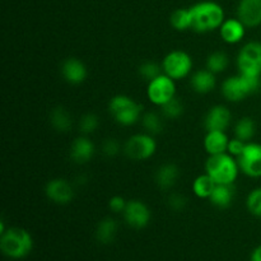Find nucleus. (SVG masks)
Masks as SVG:
<instances>
[{
	"label": "nucleus",
	"instance_id": "obj_33",
	"mask_svg": "<svg viewBox=\"0 0 261 261\" xmlns=\"http://www.w3.org/2000/svg\"><path fill=\"white\" fill-rule=\"evenodd\" d=\"M245 145H246V142L239 139V138H234V139L229 140L228 148H227V153H229L232 157H234L237 160V158L241 155V153L244 152Z\"/></svg>",
	"mask_w": 261,
	"mask_h": 261
},
{
	"label": "nucleus",
	"instance_id": "obj_7",
	"mask_svg": "<svg viewBox=\"0 0 261 261\" xmlns=\"http://www.w3.org/2000/svg\"><path fill=\"white\" fill-rule=\"evenodd\" d=\"M237 68L241 74L261 76V42L245 43L237 56Z\"/></svg>",
	"mask_w": 261,
	"mask_h": 261
},
{
	"label": "nucleus",
	"instance_id": "obj_9",
	"mask_svg": "<svg viewBox=\"0 0 261 261\" xmlns=\"http://www.w3.org/2000/svg\"><path fill=\"white\" fill-rule=\"evenodd\" d=\"M176 81L162 73L157 78L148 82L147 96L148 99L155 106H163L166 102L176 96Z\"/></svg>",
	"mask_w": 261,
	"mask_h": 261
},
{
	"label": "nucleus",
	"instance_id": "obj_37",
	"mask_svg": "<svg viewBox=\"0 0 261 261\" xmlns=\"http://www.w3.org/2000/svg\"><path fill=\"white\" fill-rule=\"evenodd\" d=\"M250 261H261V245H259L257 247H255L254 251L251 252Z\"/></svg>",
	"mask_w": 261,
	"mask_h": 261
},
{
	"label": "nucleus",
	"instance_id": "obj_20",
	"mask_svg": "<svg viewBox=\"0 0 261 261\" xmlns=\"http://www.w3.org/2000/svg\"><path fill=\"white\" fill-rule=\"evenodd\" d=\"M234 191L236 189H234L233 184H217L209 200L217 208L226 209L233 201Z\"/></svg>",
	"mask_w": 261,
	"mask_h": 261
},
{
	"label": "nucleus",
	"instance_id": "obj_27",
	"mask_svg": "<svg viewBox=\"0 0 261 261\" xmlns=\"http://www.w3.org/2000/svg\"><path fill=\"white\" fill-rule=\"evenodd\" d=\"M228 66V56L222 51H214L206 59V69L212 73L219 74L224 71Z\"/></svg>",
	"mask_w": 261,
	"mask_h": 261
},
{
	"label": "nucleus",
	"instance_id": "obj_28",
	"mask_svg": "<svg viewBox=\"0 0 261 261\" xmlns=\"http://www.w3.org/2000/svg\"><path fill=\"white\" fill-rule=\"evenodd\" d=\"M142 124L144 126L145 132L150 135L160 134L163 130V121L162 117L157 112H145L142 116Z\"/></svg>",
	"mask_w": 261,
	"mask_h": 261
},
{
	"label": "nucleus",
	"instance_id": "obj_6",
	"mask_svg": "<svg viewBox=\"0 0 261 261\" xmlns=\"http://www.w3.org/2000/svg\"><path fill=\"white\" fill-rule=\"evenodd\" d=\"M162 70L173 81H180L186 78L193 70V59L185 51L173 50L163 59Z\"/></svg>",
	"mask_w": 261,
	"mask_h": 261
},
{
	"label": "nucleus",
	"instance_id": "obj_4",
	"mask_svg": "<svg viewBox=\"0 0 261 261\" xmlns=\"http://www.w3.org/2000/svg\"><path fill=\"white\" fill-rule=\"evenodd\" d=\"M261 87V76L239 75L229 76L222 83V94L231 102H240L257 92Z\"/></svg>",
	"mask_w": 261,
	"mask_h": 261
},
{
	"label": "nucleus",
	"instance_id": "obj_25",
	"mask_svg": "<svg viewBox=\"0 0 261 261\" xmlns=\"http://www.w3.org/2000/svg\"><path fill=\"white\" fill-rule=\"evenodd\" d=\"M256 125L251 117H242L234 125V135L244 142H250L255 137Z\"/></svg>",
	"mask_w": 261,
	"mask_h": 261
},
{
	"label": "nucleus",
	"instance_id": "obj_23",
	"mask_svg": "<svg viewBox=\"0 0 261 261\" xmlns=\"http://www.w3.org/2000/svg\"><path fill=\"white\" fill-rule=\"evenodd\" d=\"M216 185L217 184L214 182L213 178H212L208 173H204V175L198 176V177L194 180L193 191L198 198L209 199L211 198L212 193H213L214 188H216Z\"/></svg>",
	"mask_w": 261,
	"mask_h": 261
},
{
	"label": "nucleus",
	"instance_id": "obj_31",
	"mask_svg": "<svg viewBox=\"0 0 261 261\" xmlns=\"http://www.w3.org/2000/svg\"><path fill=\"white\" fill-rule=\"evenodd\" d=\"M162 66L158 65L157 63H153V61H145L142 65L139 66V74L142 78H144L145 81L150 82L152 79L157 78L158 75L162 74Z\"/></svg>",
	"mask_w": 261,
	"mask_h": 261
},
{
	"label": "nucleus",
	"instance_id": "obj_22",
	"mask_svg": "<svg viewBox=\"0 0 261 261\" xmlns=\"http://www.w3.org/2000/svg\"><path fill=\"white\" fill-rule=\"evenodd\" d=\"M117 233V224L112 218H105L98 223L96 229V239L101 244H111Z\"/></svg>",
	"mask_w": 261,
	"mask_h": 261
},
{
	"label": "nucleus",
	"instance_id": "obj_29",
	"mask_svg": "<svg viewBox=\"0 0 261 261\" xmlns=\"http://www.w3.org/2000/svg\"><path fill=\"white\" fill-rule=\"evenodd\" d=\"M162 110V115L167 119H177L184 114V105L177 97H173L168 102H166L163 106H161Z\"/></svg>",
	"mask_w": 261,
	"mask_h": 261
},
{
	"label": "nucleus",
	"instance_id": "obj_24",
	"mask_svg": "<svg viewBox=\"0 0 261 261\" xmlns=\"http://www.w3.org/2000/svg\"><path fill=\"white\" fill-rule=\"evenodd\" d=\"M50 121L51 125L55 127L58 132L65 133L70 130L73 121H71V116L64 107H55L50 114Z\"/></svg>",
	"mask_w": 261,
	"mask_h": 261
},
{
	"label": "nucleus",
	"instance_id": "obj_36",
	"mask_svg": "<svg viewBox=\"0 0 261 261\" xmlns=\"http://www.w3.org/2000/svg\"><path fill=\"white\" fill-rule=\"evenodd\" d=\"M126 204L127 201L125 200L122 196H112L111 199H110L109 201V208L111 209L112 212H115V213H121V212L125 211V208H126Z\"/></svg>",
	"mask_w": 261,
	"mask_h": 261
},
{
	"label": "nucleus",
	"instance_id": "obj_32",
	"mask_svg": "<svg viewBox=\"0 0 261 261\" xmlns=\"http://www.w3.org/2000/svg\"><path fill=\"white\" fill-rule=\"evenodd\" d=\"M98 117L96 115L86 114L84 116H82L81 121H79V129H81V132L84 135H88L96 132V129L98 127Z\"/></svg>",
	"mask_w": 261,
	"mask_h": 261
},
{
	"label": "nucleus",
	"instance_id": "obj_18",
	"mask_svg": "<svg viewBox=\"0 0 261 261\" xmlns=\"http://www.w3.org/2000/svg\"><path fill=\"white\" fill-rule=\"evenodd\" d=\"M229 139L224 132H219V130H212V132H206L205 138H204V148H205L206 153L209 155L222 154V153H227V148H228Z\"/></svg>",
	"mask_w": 261,
	"mask_h": 261
},
{
	"label": "nucleus",
	"instance_id": "obj_19",
	"mask_svg": "<svg viewBox=\"0 0 261 261\" xmlns=\"http://www.w3.org/2000/svg\"><path fill=\"white\" fill-rule=\"evenodd\" d=\"M191 88L199 94H206L216 87V74L208 69H201L195 71L190 79Z\"/></svg>",
	"mask_w": 261,
	"mask_h": 261
},
{
	"label": "nucleus",
	"instance_id": "obj_10",
	"mask_svg": "<svg viewBox=\"0 0 261 261\" xmlns=\"http://www.w3.org/2000/svg\"><path fill=\"white\" fill-rule=\"evenodd\" d=\"M240 171L252 178L261 177V144L247 142L244 152L237 158Z\"/></svg>",
	"mask_w": 261,
	"mask_h": 261
},
{
	"label": "nucleus",
	"instance_id": "obj_16",
	"mask_svg": "<svg viewBox=\"0 0 261 261\" xmlns=\"http://www.w3.org/2000/svg\"><path fill=\"white\" fill-rule=\"evenodd\" d=\"M246 28V25L239 18H229V19H224V22L222 23L219 27V33L224 42L234 45L244 40Z\"/></svg>",
	"mask_w": 261,
	"mask_h": 261
},
{
	"label": "nucleus",
	"instance_id": "obj_2",
	"mask_svg": "<svg viewBox=\"0 0 261 261\" xmlns=\"http://www.w3.org/2000/svg\"><path fill=\"white\" fill-rule=\"evenodd\" d=\"M33 249V239L28 231L19 227H10L0 234V250L13 260L24 259Z\"/></svg>",
	"mask_w": 261,
	"mask_h": 261
},
{
	"label": "nucleus",
	"instance_id": "obj_12",
	"mask_svg": "<svg viewBox=\"0 0 261 261\" xmlns=\"http://www.w3.org/2000/svg\"><path fill=\"white\" fill-rule=\"evenodd\" d=\"M45 193L46 196L56 204H68L74 198L73 186L64 178H54L48 181Z\"/></svg>",
	"mask_w": 261,
	"mask_h": 261
},
{
	"label": "nucleus",
	"instance_id": "obj_30",
	"mask_svg": "<svg viewBox=\"0 0 261 261\" xmlns=\"http://www.w3.org/2000/svg\"><path fill=\"white\" fill-rule=\"evenodd\" d=\"M246 206L247 211L252 216L261 218V188H256L250 191L246 199Z\"/></svg>",
	"mask_w": 261,
	"mask_h": 261
},
{
	"label": "nucleus",
	"instance_id": "obj_13",
	"mask_svg": "<svg viewBox=\"0 0 261 261\" xmlns=\"http://www.w3.org/2000/svg\"><path fill=\"white\" fill-rule=\"evenodd\" d=\"M237 18L247 28L261 24V0H240L237 7Z\"/></svg>",
	"mask_w": 261,
	"mask_h": 261
},
{
	"label": "nucleus",
	"instance_id": "obj_34",
	"mask_svg": "<svg viewBox=\"0 0 261 261\" xmlns=\"http://www.w3.org/2000/svg\"><path fill=\"white\" fill-rule=\"evenodd\" d=\"M168 205H170L171 209L176 212L182 211L186 205V198L178 193L171 194V196L168 198Z\"/></svg>",
	"mask_w": 261,
	"mask_h": 261
},
{
	"label": "nucleus",
	"instance_id": "obj_15",
	"mask_svg": "<svg viewBox=\"0 0 261 261\" xmlns=\"http://www.w3.org/2000/svg\"><path fill=\"white\" fill-rule=\"evenodd\" d=\"M61 74L68 83L76 86L86 81L88 70L83 61L75 58H70L66 59L61 65Z\"/></svg>",
	"mask_w": 261,
	"mask_h": 261
},
{
	"label": "nucleus",
	"instance_id": "obj_3",
	"mask_svg": "<svg viewBox=\"0 0 261 261\" xmlns=\"http://www.w3.org/2000/svg\"><path fill=\"white\" fill-rule=\"evenodd\" d=\"M239 172L237 160L229 153L209 155L205 162V173H208L216 184H233Z\"/></svg>",
	"mask_w": 261,
	"mask_h": 261
},
{
	"label": "nucleus",
	"instance_id": "obj_11",
	"mask_svg": "<svg viewBox=\"0 0 261 261\" xmlns=\"http://www.w3.org/2000/svg\"><path fill=\"white\" fill-rule=\"evenodd\" d=\"M122 213H124V219L127 226L134 229L144 228L150 221L149 208L142 200L127 201L126 208Z\"/></svg>",
	"mask_w": 261,
	"mask_h": 261
},
{
	"label": "nucleus",
	"instance_id": "obj_8",
	"mask_svg": "<svg viewBox=\"0 0 261 261\" xmlns=\"http://www.w3.org/2000/svg\"><path fill=\"white\" fill-rule=\"evenodd\" d=\"M155 150H157V143L153 135L148 133L133 135L124 145L125 154L133 161L149 160L154 154Z\"/></svg>",
	"mask_w": 261,
	"mask_h": 261
},
{
	"label": "nucleus",
	"instance_id": "obj_35",
	"mask_svg": "<svg viewBox=\"0 0 261 261\" xmlns=\"http://www.w3.org/2000/svg\"><path fill=\"white\" fill-rule=\"evenodd\" d=\"M120 152V143L116 139H106L103 143V153L107 157H115Z\"/></svg>",
	"mask_w": 261,
	"mask_h": 261
},
{
	"label": "nucleus",
	"instance_id": "obj_17",
	"mask_svg": "<svg viewBox=\"0 0 261 261\" xmlns=\"http://www.w3.org/2000/svg\"><path fill=\"white\" fill-rule=\"evenodd\" d=\"M94 154V144L87 137H79L71 143L70 158L73 162L78 165H83L91 161Z\"/></svg>",
	"mask_w": 261,
	"mask_h": 261
},
{
	"label": "nucleus",
	"instance_id": "obj_14",
	"mask_svg": "<svg viewBox=\"0 0 261 261\" xmlns=\"http://www.w3.org/2000/svg\"><path fill=\"white\" fill-rule=\"evenodd\" d=\"M231 119L232 116L229 110L222 105H217L206 112L205 119H204V127L206 132H212V130L226 132V129L231 124Z\"/></svg>",
	"mask_w": 261,
	"mask_h": 261
},
{
	"label": "nucleus",
	"instance_id": "obj_21",
	"mask_svg": "<svg viewBox=\"0 0 261 261\" xmlns=\"http://www.w3.org/2000/svg\"><path fill=\"white\" fill-rule=\"evenodd\" d=\"M180 171L173 163H165L155 172V184L162 190H170L177 182Z\"/></svg>",
	"mask_w": 261,
	"mask_h": 261
},
{
	"label": "nucleus",
	"instance_id": "obj_26",
	"mask_svg": "<svg viewBox=\"0 0 261 261\" xmlns=\"http://www.w3.org/2000/svg\"><path fill=\"white\" fill-rule=\"evenodd\" d=\"M170 22L171 25H172L176 31L190 30V28L193 27V17H191L190 8H189V9H184V8L176 9L175 12L171 14Z\"/></svg>",
	"mask_w": 261,
	"mask_h": 261
},
{
	"label": "nucleus",
	"instance_id": "obj_5",
	"mask_svg": "<svg viewBox=\"0 0 261 261\" xmlns=\"http://www.w3.org/2000/svg\"><path fill=\"white\" fill-rule=\"evenodd\" d=\"M109 111L117 124L122 126H130L142 117L143 107L132 97L117 94L110 101Z\"/></svg>",
	"mask_w": 261,
	"mask_h": 261
},
{
	"label": "nucleus",
	"instance_id": "obj_1",
	"mask_svg": "<svg viewBox=\"0 0 261 261\" xmlns=\"http://www.w3.org/2000/svg\"><path fill=\"white\" fill-rule=\"evenodd\" d=\"M193 17V27L195 32L206 33L214 31L224 22V10L216 2H200L190 8Z\"/></svg>",
	"mask_w": 261,
	"mask_h": 261
}]
</instances>
